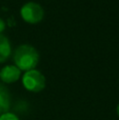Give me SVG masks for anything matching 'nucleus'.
<instances>
[{
	"label": "nucleus",
	"instance_id": "1",
	"mask_svg": "<svg viewBox=\"0 0 119 120\" xmlns=\"http://www.w3.org/2000/svg\"><path fill=\"white\" fill-rule=\"evenodd\" d=\"M14 62L20 71L34 70L39 62V54L34 46L21 44L15 50Z\"/></svg>",
	"mask_w": 119,
	"mask_h": 120
},
{
	"label": "nucleus",
	"instance_id": "2",
	"mask_svg": "<svg viewBox=\"0 0 119 120\" xmlns=\"http://www.w3.org/2000/svg\"><path fill=\"white\" fill-rule=\"evenodd\" d=\"M22 84L29 92L38 93L45 87V77L36 68L26 71L22 76Z\"/></svg>",
	"mask_w": 119,
	"mask_h": 120
},
{
	"label": "nucleus",
	"instance_id": "3",
	"mask_svg": "<svg viewBox=\"0 0 119 120\" xmlns=\"http://www.w3.org/2000/svg\"><path fill=\"white\" fill-rule=\"evenodd\" d=\"M20 15L25 22L30 24H36L43 19L44 11L42 6L36 2H27L21 8Z\"/></svg>",
	"mask_w": 119,
	"mask_h": 120
},
{
	"label": "nucleus",
	"instance_id": "4",
	"mask_svg": "<svg viewBox=\"0 0 119 120\" xmlns=\"http://www.w3.org/2000/svg\"><path fill=\"white\" fill-rule=\"evenodd\" d=\"M21 71L16 65H5L0 70V79L4 83H14L20 78Z\"/></svg>",
	"mask_w": 119,
	"mask_h": 120
},
{
	"label": "nucleus",
	"instance_id": "5",
	"mask_svg": "<svg viewBox=\"0 0 119 120\" xmlns=\"http://www.w3.org/2000/svg\"><path fill=\"white\" fill-rule=\"evenodd\" d=\"M11 106V95L5 85L0 83V115L8 112Z\"/></svg>",
	"mask_w": 119,
	"mask_h": 120
},
{
	"label": "nucleus",
	"instance_id": "6",
	"mask_svg": "<svg viewBox=\"0 0 119 120\" xmlns=\"http://www.w3.org/2000/svg\"><path fill=\"white\" fill-rule=\"evenodd\" d=\"M12 52L11 43L4 35L0 34V63L6 61Z\"/></svg>",
	"mask_w": 119,
	"mask_h": 120
},
{
	"label": "nucleus",
	"instance_id": "7",
	"mask_svg": "<svg viewBox=\"0 0 119 120\" xmlns=\"http://www.w3.org/2000/svg\"><path fill=\"white\" fill-rule=\"evenodd\" d=\"M0 120H19V118H18V116H16L13 113L6 112L0 115Z\"/></svg>",
	"mask_w": 119,
	"mask_h": 120
},
{
	"label": "nucleus",
	"instance_id": "8",
	"mask_svg": "<svg viewBox=\"0 0 119 120\" xmlns=\"http://www.w3.org/2000/svg\"><path fill=\"white\" fill-rule=\"evenodd\" d=\"M4 30H5V22H4V21L0 18V34H1Z\"/></svg>",
	"mask_w": 119,
	"mask_h": 120
},
{
	"label": "nucleus",
	"instance_id": "9",
	"mask_svg": "<svg viewBox=\"0 0 119 120\" xmlns=\"http://www.w3.org/2000/svg\"><path fill=\"white\" fill-rule=\"evenodd\" d=\"M116 112H117V115H118V117H119V103H118V105H117V109H116Z\"/></svg>",
	"mask_w": 119,
	"mask_h": 120
}]
</instances>
